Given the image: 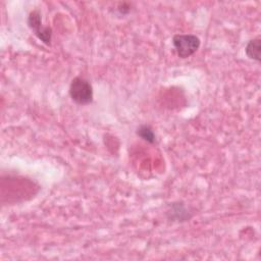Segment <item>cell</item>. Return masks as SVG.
Masks as SVG:
<instances>
[{"instance_id": "cell-1", "label": "cell", "mask_w": 261, "mask_h": 261, "mask_svg": "<svg viewBox=\"0 0 261 261\" xmlns=\"http://www.w3.org/2000/svg\"><path fill=\"white\" fill-rule=\"evenodd\" d=\"M69 96L76 104L88 105L93 101L92 85L86 79L76 76L70 83Z\"/></svg>"}, {"instance_id": "cell-2", "label": "cell", "mask_w": 261, "mask_h": 261, "mask_svg": "<svg viewBox=\"0 0 261 261\" xmlns=\"http://www.w3.org/2000/svg\"><path fill=\"white\" fill-rule=\"evenodd\" d=\"M172 44L176 54L180 58H188L193 55L200 47V39L195 35H175L172 38Z\"/></svg>"}, {"instance_id": "cell-3", "label": "cell", "mask_w": 261, "mask_h": 261, "mask_svg": "<svg viewBox=\"0 0 261 261\" xmlns=\"http://www.w3.org/2000/svg\"><path fill=\"white\" fill-rule=\"evenodd\" d=\"M28 23H29L30 28L35 32L36 36L42 42H44L46 45H50L52 30L49 27H43L42 25L41 14L38 10H34L30 13Z\"/></svg>"}, {"instance_id": "cell-4", "label": "cell", "mask_w": 261, "mask_h": 261, "mask_svg": "<svg viewBox=\"0 0 261 261\" xmlns=\"http://www.w3.org/2000/svg\"><path fill=\"white\" fill-rule=\"evenodd\" d=\"M246 54L250 59L260 61L261 53V39L259 37L250 40L246 46Z\"/></svg>"}, {"instance_id": "cell-5", "label": "cell", "mask_w": 261, "mask_h": 261, "mask_svg": "<svg viewBox=\"0 0 261 261\" xmlns=\"http://www.w3.org/2000/svg\"><path fill=\"white\" fill-rule=\"evenodd\" d=\"M137 134H138L139 137H141L146 142H149V143H154L155 142V134L149 125H146V124L141 125L138 128Z\"/></svg>"}]
</instances>
